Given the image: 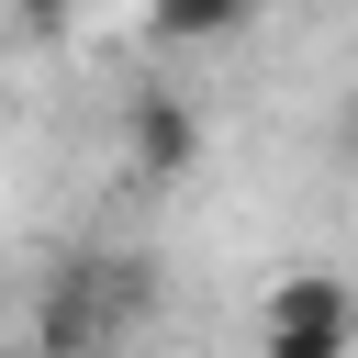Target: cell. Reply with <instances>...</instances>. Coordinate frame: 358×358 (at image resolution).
<instances>
[{"instance_id": "cell-4", "label": "cell", "mask_w": 358, "mask_h": 358, "mask_svg": "<svg viewBox=\"0 0 358 358\" xmlns=\"http://www.w3.org/2000/svg\"><path fill=\"white\" fill-rule=\"evenodd\" d=\"M257 0H145V34L157 45H224Z\"/></svg>"}, {"instance_id": "cell-2", "label": "cell", "mask_w": 358, "mask_h": 358, "mask_svg": "<svg viewBox=\"0 0 358 358\" xmlns=\"http://www.w3.org/2000/svg\"><path fill=\"white\" fill-rule=\"evenodd\" d=\"M257 358H358V291L336 268H280L257 302Z\"/></svg>"}, {"instance_id": "cell-3", "label": "cell", "mask_w": 358, "mask_h": 358, "mask_svg": "<svg viewBox=\"0 0 358 358\" xmlns=\"http://www.w3.org/2000/svg\"><path fill=\"white\" fill-rule=\"evenodd\" d=\"M201 168V112L179 101V90H145L134 112H123V179H145V190H179Z\"/></svg>"}, {"instance_id": "cell-5", "label": "cell", "mask_w": 358, "mask_h": 358, "mask_svg": "<svg viewBox=\"0 0 358 358\" xmlns=\"http://www.w3.org/2000/svg\"><path fill=\"white\" fill-rule=\"evenodd\" d=\"M22 22H34V34H56V22H67V0H22Z\"/></svg>"}, {"instance_id": "cell-6", "label": "cell", "mask_w": 358, "mask_h": 358, "mask_svg": "<svg viewBox=\"0 0 358 358\" xmlns=\"http://www.w3.org/2000/svg\"><path fill=\"white\" fill-rule=\"evenodd\" d=\"M347 157H358V112H347Z\"/></svg>"}, {"instance_id": "cell-1", "label": "cell", "mask_w": 358, "mask_h": 358, "mask_svg": "<svg viewBox=\"0 0 358 358\" xmlns=\"http://www.w3.org/2000/svg\"><path fill=\"white\" fill-rule=\"evenodd\" d=\"M145 257H101V246H78V257H56L45 268V291H34V358H123V336H134V313H145Z\"/></svg>"}]
</instances>
